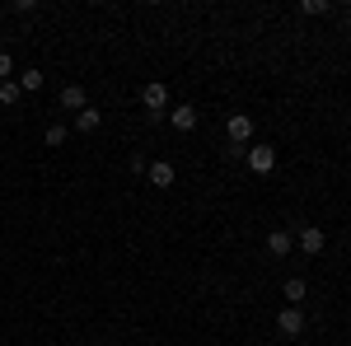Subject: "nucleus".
<instances>
[{
	"label": "nucleus",
	"mask_w": 351,
	"mask_h": 346,
	"mask_svg": "<svg viewBox=\"0 0 351 346\" xmlns=\"http://www.w3.org/2000/svg\"><path fill=\"white\" fill-rule=\"evenodd\" d=\"M291 248H295V234H291V230H271L267 234V253L271 258H286Z\"/></svg>",
	"instance_id": "0eeeda50"
},
{
	"label": "nucleus",
	"mask_w": 351,
	"mask_h": 346,
	"mask_svg": "<svg viewBox=\"0 0 351 346\" xmlns=\"http://www.w3.org/2000/svg\"><path fill=\"white\" fill-rule=\"evenodd\" d=\"M141 103H145V117H169V89L160 80H150L141 89Z\"/></svg>",
	"instance_id": "f257e3e1"
},
{
	"label": "nucleus",
	"mask_w": 351,
	"mask_h": 346,
	"mask_svg": "<svg viewBox=\"0 0 351 346\" xmlns=\"http://www.w3.org/2000/svg\"><path fill=\"white\" fill-rule=\"evenodd\" d=\"M66 140H71V127H61V122H52V127H47V145H66Z\"/></svg>",
	"instance_id": "f8f14e48"
},
{
	"label": "nucleus",
	"mask_w": 351,
	"mask_h": 346,
	"mask_svg": "<svg viewBox=\"0 0 351 346\" xmlns=\"http://www.w3.org/2000/svg\"><path fill=\"white\" fill-rule=\"evenodd\" d=\"M295 239H300V253H309V258H319V253H324V243H328L319 225H300Z\"/></svg>",
	"instance_id": "20e7f679"
},
{
	"label": "nucleus",
	"mask_w": 351,
	"mask_h": 346,
	"mask_svg": "<svg viewBox=\"0 0 351 346\" xmlns=\"http://www.w3.org/2000/svg\"><path fill=\"white\" fill-rule=\"evenodd\" d=\"M99 122H104L99 108H80V112H75V132H99Z\"/></svg>",
	"instance_id": "1a4fd4ad"
},
{
	"label": "nucleus",
	"mask_w": 351,
	"mask_h": 346,
	"mask_svg": "<svg viewBox=\"0 0 351 346\" xmlns=\"http://www.w3.org/2000/svg\"><path fill=\"white\" fill-rule=\"evenodd\" d=\"M225 136H230L234 150H243V145L253 140V117H248V112H230V117H225Z\"/></svg>",
	"instance_id": "f03ea898"
},
{
	"label": "nucleus",
	"mask_w": 351,
	"mask_h": 346,
	"mask_svg": "<svg viewBox=\"0 0 351 346\" xmlns=\"http://www.w3.org/2000/svg\"><path fill=\"white\" fill-rule=\"evenodd\" d=\"M145 178H150L155 187H173L178 173H173V164H169V160H155V164H145Z\"/></svg>",
	"instance_id": "423d86ee"
},
{
	"label": "nucleus",
	"mask_w": 351,
	"mask_h": 346,
	"mask_svg": "<svg viewBox=\"0 0 351 346\" xmlns=\"http://www.w3.org/2000/svg\"><path fill=\"white\" fill-rule=\"evenodd\" d=\"M347 28H351V10H347Z\"/></svg>",
	"instance_id": "f3484780"
},
{
	"label": "nucleus",
	"mask_w": 351,
	"mask_h": 346,
	"mask_svg": "<svg viewBox=\"0 0 351 346\" xmlns=\"http://www.w3.org/2000/svg\"><path fill=\"white\" fill-rule=\"evenodd\" d=\"M61 108H75V112H80V108H89V99H84L80 84H66V89H61Z\"/></svg>",
	"instance_id": "9d476101"
},
{
	"label": "nucleus",
	"mask_w": 351,
	"mask_h": 346,
	"mask_svg": "<svg viewBox=\"0 0 351 346\" xmlns=\"http://www.w3.org/2000/svg\"><path fill=\"white\" fill-rule=\"evenodd\" d=\"M19 94H24L19 80H5V84H0V108H14V103H19Z\"/></svg>",
	"instance_id": "9b49d317"
},
{
	"label": "nucleus",
	"mask_w": 351,
	"mask_h": 346,
	"mask_svg": "<svg viewBox=\"0 0 351 346\" xmlns=\"http://www.w3.org/2000/svg\"><path fill=\"white\" fill-rule=\"evenodd\" d=\"M169 122H173L178 132H192V127H197V108H192V103H183V108H169Z\"/></svg>",
	"instance_id": "6e6552de"
},
{
	"label": "nucleus",
	"mask_w": 351,
	"mask_h": 346,
	"mask_svg": "<svg viewBox=\"0 0 351 346\" xmlns=\"http://www.w3.org/2000/svg\"><path fill=\"white\" fill-rule=\"evenodd\" d=\"M14 75V61H10V52H0V84Z\"/></svg>",
	"instance_id": "dca6fc26"
},
{
	"label": "nucleus",
	"mask_w": 351,
	"mask_h": 346,
	"mask_svg": "<svg viewBox=\"0 0 351 346\" xmlns=\"http://www.w3.org/2000/svg\"><path fill=\"white\" fill-rule=\"evenodd\" d=\"M300 14H328V0H304Z\"/></svg>",
	"instance_id": "2eb2a0df"
},
{
	"label": "nucleus",
	"mask_w": 351,
	"mask_h": 346,
	"mask_svg": "<svg viewBox=\"0 0 351 346\" xmlns=\"http://www.w3.org/2000/svg\"><path fill=\"white\" fill-rule=\"evenodd\" d=\"M19 89H24V94H38V89H43V75H38V71H24V75H19Z\"/></svg>",
	"instance_id": "4468645a"
},
{
	"label": "nucleus",
	"mask_w": 351,
	"mask_h": 346,
	"mask_svg": "<svg viewBox=\"0 0 351 346\" xmlns=\"http://www.w3.org/2000/svg\"><path fill=\"white\" fill-rule=\"evenodd\" d=\"M304 295H309V291H304V281H300V276H291V281H286V299L300 309V299H304Z\"/></svg>",
	"instance_id": "ddd939ff"
},
{
	"label": "nucleus",
	"mask_w": 351,
	"mask_h": 346,
	"mask_svg": "<svg viewBox=\"0 0 351 346\" xmlns=\"http://www.w3.org/2000/svg\"><path fill=\"white\" fill-rule=\"evenodd\" d=\"M243 160H248L253 173H271V169H276V150H271V145H248Z\"/></svg>",
	"instance_id": "7ed1b4c3"
},
{
	"label": "nucleus",
	"mask_w": 351,
	"mask_h": 346,
	"mask_svg": "<svg viewBox=\"0 0 351 346\" xmlns=\"http://www.w3.org/2000/svg\"><path fill=\"white\" fill-rule=\"evenodd\" d=\"M276 332H281V337H300V332H304V309L286 304V309H281V319H276Z\"/></svg>",
	"instance_id": "39448f33"
}]
</instances>
